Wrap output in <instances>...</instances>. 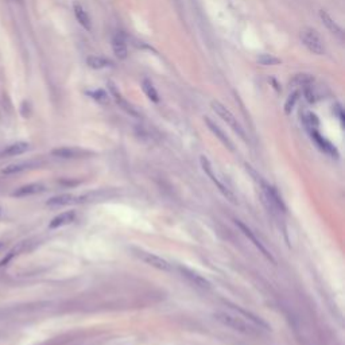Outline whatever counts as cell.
Listing matches in <instances>:
<instances>
[{
	"instance_id": "cell-1",
	"label": "cell",
	"mask_w": 345,
	"mask_h": 345,
	"mask_svg": "<svg viewBox=\"0 0 345 345\" xmlns=\"http://www.w3.org/2000/svg\"><path fill=\"white\" fill-rule=\"evenodd\" d=\"M214 318L216 321L220 324H223L224 327H228L233 330H236L239 333L247 334V336H258L259 334V328L255 327L254 324H251L248 321H244L240 315H233L230 313H224V312H217L214 313Z\"/></svg>"
},
{
	"instance_id": "cell-2",
	"label": "cell",
	"mask_w": 345,
	"mask_h": 345,
	"mask_svg": "<svg viewBox=\"0 0 345 345\" xmlns=\"http://www.w3.org/2000/svg\"><path fill=\"white\" fill-rule=\"evenodd\" d=\"M299 38H301L303 46L308 49L310 53L317 55H322L325 53V46H324L321 36L314 29L303 27L302 30L299 31Z\"/></svg>"
},
{
	"instance_id": "cell-3",
	"label": "cell",
	"mask_w": 345,
	"mask_h": 345,
	"mask_svg": "<svg viewBox=\"0 0 345 345\" xmlns=\"http://www.w3.org/2000/svg\"><path fill=\"white\" fill-rule=\"evenodd\" d=\"M211 105H212V109L223 120L230 126L235 132L240 136V138H243V139H246V132H244V130H243V127L240 126V123L237 121V119L235 117V115L230 112V109L227 108L225 105H223V104L220 103V101H212L211 103Z\"/></svg>"
},
{
	"instance_id": "cell-4",
	"label": "cell",
	"mask_w": 345,
	"mask_h": 345,
	"mask_svg": "<svg viewBox=\"0 0 345 345\" xmlns=\"http://www.w3.org/2000/svg\"><path fill=\"white\" fill-rule=\"evenodd\" d=\"M200 164H201V166H202V170H204V171L206 173V176L211 178V181H212L213 183H214V185L217 186L218 190L221 192V194L224 196L225 198H227V200H230V202H232V204H237L235 194L232 193L230 189L227 188L224 183H223V182L218 180L217 176H216V174H214V171H213L212 164H211V162H209V159H208V158H206L205 155H201V157H200Z\"/></svg>"
},
{
	"instance_id": "cell-5",
	"label": "cell",
	"mask_w": 345,
	"mask_h": 345,
	"mask_svg": "<svg viewBox=\"0 0 345 345\" xmlns=\"http://www.w3.org/2000/svg\"><path fill=\"white\" fill-rule=\"evenodd\" d=\"M133 254L136 258H139L140 261L145 262L146 264L154 267L157 270H161V271H171L173 270V266L170 264L169 262L164 258H161V256H158V255L147 252L143 249H133Z\"/></svg>"
},
{
	"instance_id": "cell-6",
	"label": "cell",
	"mask_w": 345,
	"mask_h": 345,
	"mask_svg": "<svg viewBox=\"0 0 345 345\" xmlns=\"http://www.w3.org/2000/svg\"><path fill=\"white\" fill-rule=\"evenodd\" d=\"M117 196L116 190L114 189H100V190H93L89 193L82 194L77 197V204H93V202H101V201L109 200L112 197Z\"/></svg>"
},
{
	"instance_id": "cell-7",
	"label": "cell",
	"mask_w": 345,
	"mask_h": 345,
	"mask_svg": "<svg viewBox=\"0 0 345 345\" xmlns=\"http://www.w3.org/2000/svg\"><path fill=\"white\" fill-rule=\"evenodd\" d=\"M235 223H236L237 227H239V228H240V230H242L243 233H244V236L248 237L249 240L252 242V244H254L255 247L259 249V251H261L262 254L266 256L268 261H271L273 263H275V259L273 258V255L270 254V251H268V249H267L266 247H264V246L262 244V242L259 240V239H258V237H256V235H255L254 232H252V230H251L249 227H247V225L244 224V223H242L240 220H236Z\"/></svg>"
},
{
	"instance_id": "cell-8",
	"label": "cell",
	"mask_w": 345,
	"mask_h": 345,
	"mask_svg": "<svg viewBox=\"0 0 345 345\" xmlns=\"http://www.w3.org/2000/svg\"><path fill=\"white\" fill-rule=\"evenodd\" d=\"M178 270H180L182 277L185 279H188L189 282L193 286H196V287L202 289V290H209V289H211L209 280L204 278V277H201L200 274H197L196 271H193V270L188 268V267H178Z\"/></svg>"
},
{
	"instance_id": "cell-9",
	"label": "cell",
	"mask_w": 345,
	"mask_h": 345,
	"mask_svg": "<svg viewBox=\"0 0 345 345\" xmlns=\"http://www.w3.org/2000/svg\"><path fill=\"white\" fill-rule=\"evenodd\" d=\"M51 154L57 158H64V159H72V158H82L89 155L92 152L82 150V148H76V147H60L54 148Z\"/></svg>"
},
{
	"instance_id": "cell-10",
	"label": "cell",
	"mask_w": 345,
	"mask_h": 345,
	"mask_svg": "<svg viewBox=\"0 0 345 345\" xmlns=\"http://www.w3.org/2000/svg\"><path fill=\"white\" fill-rule=\"evenodd\" d=\"M45 189L46 188L42 183H29V185H24V186L15 189L11 193V196L12 197H16V198H23V197L42 193V192H45Z\"/></svg>"
},
{
	"instance_id": "cell-11",
	"label": "cell",
	"mask_w": 345,
	"mask_h": 345,
	"mask_svg": "<svg viewBox=\"0 0 345 345\" xmlns=\"http://www.w3.org/2000/svg\"><path fill=\"white\" fill-rule=\"evenodd\" d=\"M30 145L26 143V142H16V143H12V145L7 146L6 148H3L0 151V158H10V157H18L22 155L26 151H29Z\"/></svg>"
},
{
	"instance_id": "cell-12",
	"label": "cell",
	"mask_w": 345,
	"mask_h": 345,
	"mask_svg": "<svg viewBox=\"0 0 345 345\" xmlns=\"http://www.w3.org/2000/svg\"><path fill=\"white\" fill-rule=\"evenodd\" d=\"M108 86H109V91H111V95H112V97L115 99L116 103L119 104V107H120V108L124 109L126 112H128L130 115L138 116V112H136V111H135V108H133L132 105H131V104L128 103L127 100H126L124 97L121 96L120 93H119V91H117V88H116V86H115V84L109 81V82H108Z\"/></svg>"
},
{
	"instance_id": "cell-13",
	"label": "cell",
	"mask_w": 345,
	"mask_h": 345,
	"mask_svg": "<svg viewBox=\"0 0 345 345\" xmlns=\"http://www.w3.org/2000/svg\"><path fill=\"white\" fill-rule=\"evenodd\" d=\"M112 50H114V53H115V55L119 60H126L128 57L127 43H126L124 38L120 34H116L112 38Z\"/></svg>"
},
{
	"instance_id": "cell-14",
	"label": "cell",
	"mask_w": 345,
	"mask_h": 345,
	"mask_svg": "<svg viewBox=\"0 0 345 345\" xmlns=\"http://www.w3.org/2000/svg\"><path fill=\"white\" fill-rule=\"evenodd\" d=\"M73 11H74V16H76V19L79 20V23L88 31L91 30L92 29L91 18H89L88 12L85 11V8L80 4L79 1H74V4H73Z\"/></svg>"
},
{
	"instance_id": "cell-15",
	"label": "cell",
	"mask_w": 345,
	"mask_h": 345,
	"mask_svg": "<svg viewBox=\"0 0 345 345\" xmlns=\"http://www.w3.org/2000/svg\"><path fill=\"white\" fill-rule=\"evenodd\" d=\"M205 123H206V126H208V128H209V130H211V131H212V132L214 133L216 136H217L218 139L221 140V143H223V145L227 146V147L230 148V151H233V150H235V148H233V145H232V142L230 140V138H228V136L225 135L224 131H223L221 128L218 127L217 124L214 123V121L211 120L209 117H205Z\"/></svg>"
},
{
	"instance_id": "cell-16",
	"label": "cell",
	"mask_w": 345,
	"mask_h": 345,
	"mask_svg": "<svg viewBox=\"0 0 345 345\" xmlns=\"http://www.w3.org/2000/svg\"><path fill=\"white\" fill-rule=\"evenodd\" d=\"M74 220H76V213L73 212V211H67V212H64L58 214V216H55L50 221L49 227L50 228H60V227H64V225L72 224Z\"/></svg>"
},
{
	"instance_id": "cell-17",
	"label": "cell",
	"mask_w": 345,
	"mask_h": 345,
	"mask_svg": "<svg viewBox=\"0 0 345 345\" xmlns=\"http://www.w3.org/2000/svg\"><path fill=\"white\" fill-rule=\"evenodd\" d=\"M320 18H321L322 23L327 26V29L330 31L332 34L340 36V38L343 36V29H341L339 24L334 22L333 19H332V16H330V15H329L327 11L321 10V11H320Z\"/></svg>"
},
{
	"instance_id": "cell-18",
	"label": "cell",
	"mask_w": 345,
	"mask_h": 345,
	"mask_svg": "<svg viewBox=\"0 0 345 345\" xmlns=\"http://www.w3.org/2000/svg\"><path fill=\"white\" fill-rule=\"evenodd\" d=\"M73 204H77V196L73 194H61L48 201L49 206H67Z\"/></svg>"
},
{
	"instance_id": "cell-19",
	"label": "cell",
	"mask_w": 345,
	"mask_h": 345,
	"mask_svg": "<svg viewBox=\"0 0 345 345\" xmlns=\"http://www.w3.org/2000/svg\"><path fill=\"white\" fill-rule=\"evenodd\" d=\"M86 65L92 69H104V67L111 66L112 62L100 55H89L86 58Z\"/></svg>"
},
{
	"instance_id": "cell-20",
	"label": "cell",
	"mask_w": 345,
	"mask_h": 345,
	"mask_svg": "<svg viewBox=\"0 0 345 345\" xmlns=\"http://www.w3.org/2000/svg\"><path fill=\"white\" fill-rule=\"evenodd\" d=\"M312 135H313L315 143L320 146V148H321V150H324V151L328 152V154H330V155H333V157H337V151H336V148H334L333 146L330 145V143H329V142H328L325 138H322L321 135H320L318 132H315V131H313V132H312Z\"/></svg>"
},
{
	"instance_id": "cell-21",
	"label": "cell",
	"mask_w": 345,
	"mask_h": 345,
	"mask_svg": "<svg viewBox=\"0 0 345 345\" xmlns=\"http://www.w3.org/2000/svg\"><path fill=\"white\" fill-rule=\"evenodd\" d=\"M313 82H314V77H313L312 74L301 73V74H296V76H294V79L290 81V85H293V86H303V88H306V86L313 85Z\"/></svg>"
},
{
	"instance_id": "cell-22",
	"label": "cell",
	"mask_w": 345,
	"mask_h": 345,
	"mask_svg": "<svg viewBox=\"0 0 345 345\" xmlns=\"http://www.w3.org/2000/svg\"><path fill=\"white\" fill-rule=\"evenodd\" d=\"M142 88H143V92L146 93V96L148 97L151 101H154V103H158V101H159V96H158L157 89H155V86H154V84H152L150 80H143V81H142Z\"/></svg>"
},
{
	"instance_id": "cell-23",
	"label": "cell",
	"mask_w": 345,
	"mask_h": 345,
	"mask_svg": "<svg viewBox=\"0 0 345 345\" xmlns=\"http://www.w3.org/2000/svg\"><path fill=\"white\" fill-rule=\"evenodd\" d=\"M30 166H31L30 162H22V164H8V166H6L4 169L1 170V174H6V176L16 174V173H20V171H24V170L30 169Z\"/></svg>"
},
{
	"instance_id": "cell-24",
	"label": "cell",
	"mask_w": 345,
	"mask_h": 345,
	"mask_svg": "<svg viewBox=\"0 0 345 345\" xmlns=\"http://www.w3.org/2000/svg\"><path fill=\"white\" fill-rule=\"evenodd\" d=\"M88 95H89L95 101H97V103L100 104H108L109 101L108 93H107L105 91H103V89H96V91L88 92Z\"/></svg>"
},
{
	"instance_id": "cell-25",
	"label": "cell",
	"mask_w": 345,
	"mask_h": 345,
	"mask_svg": "<svg viewBox=\"0 0 345 345\" xmlns=\"http://www.w3.org/2000/svg\"><path fill=\"white\" fill-rule=\"evenodd\" d=\"M256 61H258L261 65H264V66H274V65H279V64H280V60H279V58H277V57H274V55H271V54L259 55Z\"/></svg>"
},
{
	"instance_id": "cell-26",
	"label": "cell",
	"mask_w": 345,
	"mask_h": 345,
	"mask_svg": "<svg viewBox=\"0 0 345 345\" xmlns=\"http://www.w3.org/2000/svg\"><path fill=\"white\" fill-rule=\"evenodd\" d=\"M303 121H305V124L309 128H312V130H314V128L318 126V119H317V116H315L314 114H312V112H305V114H303Z\"/></svg>"
},
{
	"instance_id": "cell-27",
	"label": "cell",
	"mask_w": 345,
	"mask_h": 345,
	"mask_svg": "<svg viewBox=\"0 0 345 345\" xmlns=\"http://www.w3.org/2000/svg\"><path fill=\"white\" fill-rule=\"evenodd\" d=\"M298 96H299V92H294V93H291L290 96L287 97V100H286V103H285L286 114H290L291 111H293L294 105H296V103H297Z\"/></svg>"
},
{
	"instance_id": "cell-28",
	"label": "cell",
	"mask_w": 345,
	"mask_h": 345,
	"mask_svg": "<svg viewBox=\"0 0 345 345\" xmlns=\"http://www.w3.org/2000/svg\"><path fill=\"white\" fill-rule=\"evenodd\" d=\"M305 96H306V100H308L309 103L313 104L317 101V97H315L314 92H313V86H312V85L305 88Z\"/></svg>"
},
{
	"instance_id": "cell-29",
	"label": "cell",
	"mask_w": 345,
	"mask_h": 345,
	"mask_svg": "<svg viewBox=\"0 0 345 345\" xmlns=\"http://www.w3.org/2000/svg\"><path fill=\"white\" fill-rule=\"evenodd\" d=\"M3 247H4V243H3V242H0V249L3 248Z\"/></svg>"
},
{
	"instance_id": "cell-30",
	"label": "cell",
	"mask_w": 345,
	"mask_h": 345,
	"mask_svg": "<svg viewBox=\"0 0 345 345\" xmlns=\"http://www.w3.org/2000/svg\"><path fill=\"white\" fill-rule=\"evenodd\" d=\"M15 1H22V0H15Z\"/></svg>"
},
{
	"instance_id": "cell-31",
	"label": "cell",
	"mask_w": 345,
	"mask_h": 345,
	"mask_svg": "<svg viewBox=\"0 0 345 345\" xmlns=\"http://www.w3.org/2000/svg\"><path fill=\"white\" fill-rule=\"evenodd\" d=\"M0 213H1V209H0Z\"/></svg>"
}]
</instances>
